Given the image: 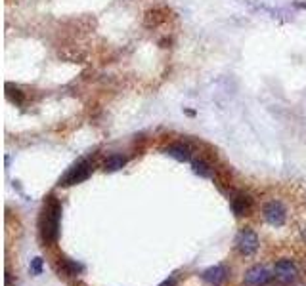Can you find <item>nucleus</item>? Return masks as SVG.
I'll list each match as a JSON object with an SVG mask.
<instances>
[{
    "instance_id": "nucleus-6",
    "label": "nucleus",
    "mask_w": 306,
    "mask_h": 286,
    "mask_svg": "<svg viewBox=\"0 0 306 286\" xmlns=\"http://www.w3.org/2000/svg\"><path fill=\"white\" fill-rule=\"evenodd\" d=\"M90 172H92V168H90L88 160H79V162H77V164H75V166L63 176L61 185H77V183L88 180Z\"/></svg>"
},
{
    "instance_id": "nucleus-18",
    "label": "nucleus",
    "mask_w": 306,
    "mask_h": 286,
    "mask_svg": "<svg viewBox=\"0 0 306 286\" xmlns=\"http://www.w3.org/2000/svg\"><path fill=\"white\" fill-rule=\"evenodd\" d=\"M159 44H161V48H169V46H171V39H161Z\"/></svg>"
},
{
    "instance_id": "nucleus-5",
    "label": "nucleus",
    "mask_w": 306,
    "mask_h": 286,
    "mask_svg": "<svg viewBox=\"0 0 306 286\" xmlns=\"http://www.w3.org/2000/svg\"><path fill=\"white\" fill-rule=\"evenodd\" d=\"M270 283L272 275L264 265H253L243 277V286H268Z\"/></svg>"
},
{
    "instance_id": "nucleus-11",
    "label": "nucleus",
    "mask_w": 306,
    "mask_h": 286,
    "mask_svg": "<svg viewBox=\"0 0 306 286\" xmlns=\"http://www.w3.org/2000/svg\"><path fill=\"white\" fill-rule=\"evenodd\" d=\"M167 153L171 156H174L176 160H180V162H184V160H189L191 158V147L187 145V143H171L169 147H167Z\"/></svg>"
},
{
    "instance_id": "nucleus-10",
    "label": "nucleus",
    "mask_w": 306,
    "mask_h": 286,
    "mask_svg": "<svg viewBox=\"0 0 306 286\" xmlns=\"http://www.w3.org/2000/svg\"><path fill=\"white\" fill-rule=\"evenodd\" d=\"M60 59H63V61H69V63H84L86 61V53L79 50V48H75V46H67V48H61L60 52Z\"/></svg>"
},
{
    "instance_id": "nucleus-2",
    "label": "nucleus",
    "mask_w": 306,
    "mask_h": 286,
    "mask_svg": "<svg viewBox=\"0 0 306 286\" xmlns=\"http://www.w3.org/2000/svg\"><path fill=\"white\" fill-rule=\"evenodd\" d=\"M260 214H262L264 223L270 225V227H274V229L283 227L287 223V220H289V210L285 206V202L280 200V198H270V200H266L262 204Z\"/></svg>"
},
{
    "instance_id": "nucleus-4",
    "label": "nucleus",
    "mask_w": 306,
    "mask_h": 286,
    "mask_svg": "<svg viewBox=\"0 0 306 286\" xmlns=\"http://www.w3.org/2000/svg\"><path fill=\"white\" fill-rule=\"evenodd\" d=\"M274 277H276V281L281 286L295 285L297 279H299V267H297V263L293 260L283 258V260L276 261V265H274Z\"/></svg>"
},
{
    "instance_id": "nucleus-13",
    "label": "nucleus",
    "mask_w": 306,
    "mask_h": 286,
    "mask_svg": "<svg viewBox=\"0 0 306 286\" xmlns=\"http://www.w3.org/2000/svg\"><path fill=\"white\" fill-rule=\"evenodd\" d=\"M6 97L15 105H21L25 101V94L19 90V88L12 86V84H6Z\"/></svg>"
},
{
    "instance_id": "nucleus-3",
    "label": "nucleus",
    "mask_w": 306,
    "mask_h": 286,
    "mask_svg": "<svg viewBox=\"0 0 306 286\" xmlns=\"http://www.w3.org/2000/svg\"><path fill=\"white\" fill-rule=\"evenodd\" d=\"M260 246V240H258V235L254 233L253 229L249 227H243L238 237H236V250L240 252L243 258H251L254 252Z\"/></svg>"
},
{
    "instance_id": "nucleus-15",
    "label": "nucleus",
    "mask_w": 306,
    "mask_h": 286,
    "mask_svg": "<svg viewBox=\"0 0 306 286\" xmlns=\"http://www.w3.org/2000/svg\"><path fill=\"white\" fill-rule=\"evenodd\" d=\"M61 271L67 275V277H77L79 273H82V265L80 263H75L71 260H61Z\"/></svg>"
},
{
    "instance_id": "nucleus-14",
    "label": "nucleus",
    "mask_w": 306,
    "mask_h": 286,
    "mask_svg": "<svg viewBox=\"0 0 306 286\" xmlns=\"http://www.w3.org/2000/svg\"><path fill=\"white\" fill-rule=\"evenodd\" d=\"M193 172L195 174H199L201 178H213V168H211V164L209 162H205L203 158H199V160H193Z\"/></svg>"
},
{
    "instance_id": "nucleus-7",
    "label": "nucleus",
    "mask_w": 306,
    "mask_h": 286,
    "mask_svg": "<svg viewBox=\"0 0 306 286\" xmlns=\"http://www.w3.org/2000/svg\"><path fill=\"white\" fill-rule=\"evenodd\" d=\"M253 204L254 200L249 195H245V193H236V195L232 196V210H234V214L238 218L247 216L253 210Z\"/></svg>"
},
{
    "instance_id": "nucleus-12",
    "label": "nucleus",
    "mask_w": 306,
    "mask_h": 286,
    "mask_svg": "<svg viewBox=\"0 0 306 286\" xmlns=\"http://www.w3.org/2000/svg\"><path fill=\"white\" fill-rule=\"evenodd\" d=\"M126 164V156L122 155H111L106 158V162H104V168L107 170V172H117V170H121L122 166Z\"/></svg>"
},
{
    "instance_id": "nucleus-8",
    "label": "nucleus",
    "mask_w": 306,
    "mask_h": 286,
    "mask_svg": "<svg viewBox=\"0 0 306 286\" xmlns=\"http://www.w3.org/2000/svg\"><path fill=\"white\" fill-rule=\"evenodd\" d=\"M228 267L226 265H214L211 269H207L205 273H203V281L205 283H209L211 286H222L224 283L228 281Z\"/></svg>"
},
{
    "instance_id": "nucleus-16",
    "label": "nucleus",
    "mask_w": 306,
    "mask_h": 286,
    "mask_svg": "<svg viewBox=\"0 0 306 286\" xmlns=\"http://www.w3.org/2000/svg\"><path fill=\"white\" fill-rule=\"evenodd\" d=\"M31 271H33V275L42 273V258H35L31 261Z\"/></svg>"
},
{
    "instance_id": "nucleus-1",
    "label": "nucleus",
    "mask_w": 306,
    "mask_h": 286,
    "mask_svg": "<svg viewBox=\"0 0 306 286\" xmlns=\"http://www.w3.org/2000/svg\"><path fill=\"white\" fill-rule=\"evenodd\" d=\"M60 218H61V204L54 195L46 196L44 210L40 216V237L44 244H56L60 237Z\"/></svg>"
},
{
    "instance_id": "nucleus-17",
    "label": "nucleus",
    "mask_w": 306,
    "mask_h": 286,
    "mask_svg": "<svg viewBox=\"0 0 306 286\" xmlns=\"http://www.w3.org/2000/svg\"><path fill=\"white\" fill-rule=\"evenodd\" d=\"M159 286H176V277H171V279H167V281H163Z\"/></svg>"
},
{
    "instance_id": "nucleus-9",
    "label": "nucleus",
    "mask_w": 306,
    "mask_h": 286,
    "mask_svg": "<svg viewBox=\"0 0 306 286\" xmlns=\"http://www.w3.org/2000/svg\"><path fill=\"white\" fill-rule=\"evenodd\" d=\"M167 17H169V10H165V8H153V10L146 12V15H144V27L155 29L161 23H165Z\"/></svg>"
}]
</instances>
